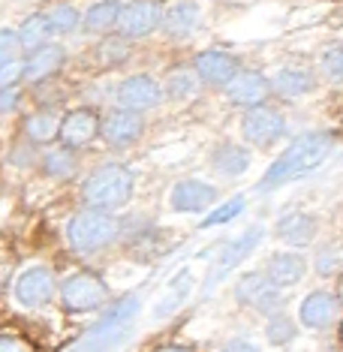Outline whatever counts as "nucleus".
<instances>
[{"mask_svg":"<svg viewBox=\"0 0 343 352\" xmlns=\"http://www.w3.org/2000/svg\"><path fill=\"white\" fill-rule=\"evenodd\" d=\"M331 145H334L331 135H325V133L298 135V139L268 166V172L262 175V181H259V190L262 193H271V190H277V187H283V184L301 178V175L313 172L316 166L331 154Z\"/></svg>","mask_w":343,"mask_h":352,"instance_id":"1","label":"nucleus"},{"mask_svg":"<svg viewBox=\"0 0 343 352\" xmlns=\"http://www.w3.org/2000/svg\"><path fill=\"white\" fill-rule=\"evenodd\" d=\"M135 316H139V298H135V295L118 301L115 307L87 331V338L78 343L76 352H115L118 346H124V343L130 340Z\"/></svg>","mask_w":343,"mask_h":352,"instance_id":"2","label":"nucleus"},{"mask_svg":"<svg viewBox=\"0 0 343 352\" xmlns=\"http://www.w3.org/2000/svg\"><path fill=\"white\" fill-rule=\"evenodd\" d=\"M135 187V178L124 166H102V169L91 172L87 181L82 184V196L93 211H111L130 202Z\"/></svg>","mask_w":343,"mask_h":352,"instance_id":"3","label":"nucleus"},{"mask_svg":"<svg viewBox=\"0 0 343 352\" xmlns=\"http://www.w3.org/2000/svg\"><path fill=\"white\" fill-rule=\"evenodd\" d=\"M118 235V220L109 211H78L67 226L69 247L78 253H97L106 244L115 241Z\"/></svg>","mask_w":343,"mask_h":352,"instance_id":"4","label":"nucleus"},{"mask_svg":"<svg viewBox=\"0 0 343 352\" xmlns=\"http://www.w3.org/2000/svg\"><path fill=\"white\" fill-rule=\"evenodd\" d=\"M106 298H109L106 283H102L97 274H87V271H82V274H73L67 283L60 286V304L67 310H73V314L100 307Z\"/></svg>","mask_w":343,"mask_h":352,"instance_id":"5","label":"nucleus"},{"mask_svg":"<svg viewBox=\"0 0 343 352\" xmlns=\"http://www.w3.org/2000/svg\"><path fill=\"white\" fill-rule=\"evenodd\" d=\"M235 298L241 301L244 307L259 310V314H277V307L283 304L280 286L268 274H244L235 283Z\"/></svg>","mask_w":343,"mask_h":352,"instance_id":"6","label":"nucleus"},{"mask_svg":"<svg viewBox=\"0 0 343 352\" xmlns=\"http://www.w3.org/2000/svg\"><path fill=\"white\" fill-rule=\"evenodd\" d=\"M163 15L166 12L157 0H135V3H126L121 10L118 30H121V36H126V39H142L163 25Z\"/></svg>","mask_w":343,"mask_h":352,"instance_id":"7","label":"nucleus"},{"mask_svg":"<svg viewBox=\"0 0 343 352\" xmlns=\"http://www.w3.org/2000/svg\"><path fill=\"white\" fill-rule=\"evenodd\" d=\"M259 241H262V226H253V229H247L241 238H235L232 244L223 247V253L217 256V262H214V268H211V277H208V283H205V289L217 286L220 280L229 274V271L241 265L247 256H250L259 247Z\"/></svg>","mask_w":343,"mask_h":352,"instance_id":"8","label":"nucleus"},{"mask_svg":"<svg viewBox=\"0 0 343 352\" xmlns=\"http://www.w3.org/2000/svg\"><path fill=\"white\" fill-rule=\"evenodd\" d=\"M241 133L247 135V142H253L256 148H265V145L277 142L286 133V121H283V115H277L274 109L256 106V109H250L244 115Z\"/></svg>","mask_w":343,"mask_h":352,"instance_id":"9","label":"nucleus"},{"mask_svg":"<svg viewBox=\"0 0 343 352\" xmlns=\"http://www.w3.org/2000/svg\"><path fill=\"white\" fill-rule=\"evenodd\" d=\"M102 133V121L97 118V111H91V109H76V111H69L67 118L60 121V133H58V139H60V145L63 148H82V145H91L93 139Z\"/></svg>","mask_w":343,"mask_h":352,"instance_id":"10","label":"nucleus"},{"mask_svg":"<svg viewBox=\"0 0 343 352\" xmlns=\"http://www.w3.org/2000/svg\"><path fill=\"white\" fill-rule=\"evenodd\" d=\"M54 295V277L49 268H27L25 274L15 280V298H19L21 307H43L49 304Z\"/></svg>","mask_w":343,"mask_h":352,"instance_id":"11","label":"nucleus"},{"mask_svg":"<svg viewBox=\"0 0 343 352\" xmlns=\"http://www.w3.org/2000/svg\"><path fill=\"white\" fill-rule=\"evenodd\" d=\"M340 316V298L331 292H310L305 301H301L298 307V319L305 328H313V331H322V328H329L334 319Z\"/></svg>","mask_w":343,"mask_h":352,"instance_id":"12","label":"nucleus"},{"mask_svg":"<svg viewBox=\"0 0 343 352\" xmlns=\"http://www.w3.org/2000/svg\"><path fill=\"white\" fill-rule=\"evenodd\" d=\"M159 97H163V91H159V85L151 76H130L121 82V87H118V102L130 111L154 109L159 102Z\"/></svg>","mask_w":343,"mask_h":352,"instance_id":"13","label":"nucleus"},{"mask_svg":"<svg viewBox=\"0 0 343 352\" xmlns=\"http://www.w3.org/2000/svg\"><path fill=\"white\" fill-rule=\"evenodd\" d=\"M100 135L109 142L111 148L133 145V142L142 135V118H139V111H130V109L111 111V115L102 118V133Z\"/></svg>","mask_w":343,"mask_h":352,"instance_id":"14","label":"nucleus"},{"mask_svg":"<svg viewBox=\"0 0 343 352\" xmlns=\"http://www.w3.org/2000/svg\"><path fill=\"white\" fill-rule=\"evenodd\" d=\"M217 202V190L211 184L199 181V178H184L175 184L172 190V208L175 211H208Z\"/></svg>","mask_w":343,"mask_h":352,"instance_id":"15","label":"nucleus"},{"mask_svg":"<svg viewBox=\"0 0 343 352\" xmlns=\"http://www.w3.org/2000/svg\"><path fill=\"white\" fill-rule=\"evenodd\" d=\"M268 94H271V82L259 73H238L226 85V97L238 102V106H250V109L262 106L268 100Z\"/></svg>","mask_w":343,"mask_h":352,"instance_id":"16","label":"nucleus"},{"mask_svg":"<svg viewBox=\"0 0 343 352\" xmlns=\"http://www.w3.org/2000/svg\"><path fill=\"white\" fill-rule=\"evenodd\" d=\"M235 69H238V63H235V58H229L226 52L211 49V52L196 54V73H199L202 82H208V85H223L226 87L238 76Z\"/></svg>","mask_w":343,"mask_h":352,"instance_id":"17","label":"nucleus"},{"mask_svg":"<svg viewBox=\"0 0 343 352\" xmlns=\"http://www.w3.org/2000/svg\"><path fill=\"white\" fill-rule=\"evenodd\" d=\"M265 274L274 280L280 289H283V286H295L301 277L307 274V259L301 253H274L268 259Z\"/></svg>","mask_w":343,"mask_h":352,"instance_id":"18","label":"nucleus"},{"mask_svg":"<svg viewBox=\"0 0 343 352\" xmlns=\"http://www.w3.org/2000/svg\"><path fill=\"white\" fill-rule=\"evenodd\" d=\"M63 60H67V54H63L60 45H43V49L30 52L27 60H25V78L30 82H43V78L54 76L58 69L63 67Z\"/></svg>","mask_w":343,"mask_h":352,"instance_id":"19","label":"nucleus"},{"mask_svg":"<svg viewBox=\"0 0 343 352\" xmlns=\"http://www.w3.org/2000/svg\"><path fill=\"white\" fill-rule=\"evenodd\" d=\"M277 238H283V241L292 247H305L316 238V220L301 211L286 214V217L277 220Z\"/></svg>","mask_w":343,"mask_h":352,"instance_id":"20","label":"nucleus"},{"mask_svg":"<svg viewBox=\"0 0 343 352\" xmlns=\"http://www.w3.org/2000/svg\"><path fill=\"white\" fill-rule=\"evenodd\" d=\"M196 25H199V6L190 3V0H181V3L169 6L163 15V30H166V36H172V39L190 36L196 30Z\"/></svg>","mask_w":343,"mask_h":352,"instance_id":"21","label":"nucleus"},{"mask_svg":"<svg viewBox=\"0 0 343 352\" xmlns=\"http://www.w3.org/2000/svg\"><path fill=\"white\" fill-rule=\"evenodd\" d=\"M121 10H124V6L118 3V0H100V3H93L91 10L85 12L82 25H85L87 34H106V30L118 28Z\"/></svg>","mask_w":343,"mask_h":352,"instance_id":"22","label":"nucleus"},{"mask_svg":"<svg viewBox=\"0 0 343 352\" xmlns=\"http://www.w3.org/2000/svg\"><path fill=\"white\" fill-rule=\"evenodd\" d=\"M271 91L280 94V97L292 100V97H301V94L313 91V76L307 73V69H280V73L274 76V82H271Z\"/></svg>","mask_w":343,"mask_h":352,"instance_id":"23","label":"nucleus"},{"mask_svg":"<svg viewBox=\"0 0 343 352\" xmlns=\"http://www.w3.org/2000/svg\"><path fill=\"white\" fill-rule=\"evenodd\" d=\"M214 169L229 175V178H235V175H241L250 169V154L241 148V145H232V142H226V145H220L214 151Z\"/></svg>","mask_w":343,"mask_h":352,"instance_id":"24","label":"nucleus"},{"mask_svg":"<svg viewBox=\"0 0 343 352\" xmlns=\"http://www.w3.org/2000/svg\"><path fill=\"white\" fill-rule=\"evenodd\" d=\"M19 36H21V45H25V49L36 52V49H43V45H49L54 30L49 25V19H45V12H36V15H30L25 25H21Z\"/></svg>","mask_w":343,"mask_h":352,"instance_id":"25","label":"nucleus"},{"mask_svg":"<svg viewBox=\"0 0 343 352\" xmlns=\"http://www.w3.org/2000/svg\"><path fill=\"white\" fill-rule=\"evenodd\" d=\"M60 121H63V118H54L52 111H36V115H30L27 121H25V133H27L30 142H36V145H45V142L58 139Z\"/></svg>","mask_w":343,"mask_h":352,"instance_id":"26","label":"nucleus"},{"mask_svg":"<svg viewBox=\"0 0 343 352\" xmlns=\"http://www.w3.org/2000/svg\"><path fill=\"white\" fill-rule=\"evenodd\" d=\"M43 169L52 175V178H69V175L76 172V157L69 148H54L49 154L43 157Z\"/></svg>","mask_w":343,"mask_h":352,"instance_id":"27","label":"nucleus"},{"mask_svg":"<svg viewBox=\"0 0 343 352\" xmlns=\"http://www.w3.org/2000/svg\"><path fill=\"white\" fill-rule=\"evenodd\" d=\"M45 19H49L54 36H58V34H69V30H76L78 21H82V15H78V10L73 3H58V6H52V10L45 12Z\"/></svg>","mask_w":343,"mask_h":352,"instance_id":"28","label":"nucleus"},{"mask_svg":"<svg viewBox=\"0 0 343 352\" xmlns=\"http://www.w3.org/2000/svg\"><path fill=\"white\" fill-rule=\"evenodd\" d=\"M190 286H193V280H190V274L184 271V274H181V277L172 283L169 295H166V298L157 304V310H154V314H157V316H169V314H175V310H178L181 304H184V298L190 295Z\"/></svg>","mask_w":343,"mask_h":352,"instance_id":"29","label":"nucleus"},{"mask_svg":"<svg viewBox=\"0 0 343 352\" xmlns=\"http://www.w3.org/2000/svg\"><path fill=\"white\" fill-rule=\"evenodd\" d=\"M265 334H268V340L274 343V346H286V343L295 340L298 328H295V322L286 314H271L268 325H265Z\"/></svg>","mask_w":343,"mask_h":352,"instance_id":"30","label":"nucleus"},{"mask_svg":"<svg viewBox=\"0 0 343 352\" xmlns=\"http://www.w3.org/2000/svg\"><path fill=\"white\" fill-rule=\"evenodd\" d=\"M166 94H169L172 100H184L190 97V94L196 91V76L190 73V69H175V73H169V78H166Z\"/></svg>","mask_w":343,"mask_h":352,"instance_id":"31","label":"nucleus"},{"mask_svg":"<svg viewBox=\"0 0 343 352\" xmlns=\"http://www.w3.org/2000/svg\"><path fill=\"white\" fill-rule=\"evenodd\" d=\"M244 196H235V199H229V202H223L220 208H214V211H208V217L202 220V229H208V226H223V223H229V220H235L238 214L244 211Z\"/></svg>","mask_w":343,"mask_h":352,"instance_id":"32","label":"nucleus"},{"mask_svg":"<svg viewBox=\"0 0 343 352\" xmlns=\"http://www.w3.org/2000/svg\"><path fill=\"white\" fill-rule=\"evenodd\" d=\"M322 73L329 82H343V45H334L322 54Z\"/></svg>","mask_w":343,"mask_h":352,"instance_id":"33","label":"nucleus"},{"mask_svg":"<svg viewBox=\"0 0 343 352\" xmlns=\"http://www.w3.org/2000/svg\"><path fill=\"white\" fill-rule=\"evenodd\" d=\"M21 45V36L15 34L10 28H0V67H6V63L15 60V52H19Z\"/></svg>","mask_w":343,"mask_h":352,"instance_id":"34","label":"nucleus"},{"mask_svg":"<svg viewBox=\"0 0 343 352\" xmlns=\"http://www.w3.org/2000/svg\"><path fill=\"white\" fill-rule=\"evenodd\" d=\"M21 78H25V60H12L0 67V91H15Z\"/></svg>","mask_w":343,"mask_h":352,"instance_id":"35","label":"nucleus"},{"mask_svg":"<svg viewBox=\"0 0 343 352\" xmlns=\"http://www.w3.org/2000/svg\"><path fill=\"white\" fill-rule=\"evenodd\" d=\"M343 268V256H340V250H329V247H325L322 253H319V259H316V271L322 277H329V274H338V271Z\"/></svg>","mask_w":343,"mask_h":352,"instance_id":"36","label":"nucleus"},{"mask_svg":"<svg viewBox=\"0 0 343 352\" xmlns=\"http://www.w3.org/2000/svg\"><path fill=\"white\" fill-rule=\"evenodd\" d=\"M0 352H34L30 343H25L21 338H10V334H0Z\"/></svg>","mask_w":343,"mask_h":352,"instance_id":"37","label":"nucleus"},{"mask_svg":"<svg viewBox=\"0 0 343 352\" xmlns=\"http://www.w3.org/2000/svg\"><path fill=\"white\" fill-rule=\"evenodd\" d=\"M102 58H106L109 63H111V67H115V63H121L124 58H126V49H124V45H121V49H111V39H109V43L106 45H102Z\"/></svg>","mask_w":343,"mask_h":352,"instance_id":"38","label":"nucleus"},{"mask_svg":"<svg viewBox=\"0 0 343 352\" xmlns=\"http://www.w3.org/2000/svg\"><path fill=\"white\" fill-rule=\"evenodd\" d=\"M223 352H262V349L250 340H229L226 346H223Z\"/></svg>","mask_w":343,"mask_h":352,"instance_id":"39","label":"nucleus"},{"mask_svg":"<svg viewBox=\"0 0 343 352\" xmlns=\"http://www.w3.org/2000/svg\"><path fill=\"white\" fill-rule=\"evenodd\" d=\"M15 102H19V94H15V91H0V111L12 109Z\"/></svg>","mask_w":343,"mask_h":352,"instance_id":"40","label":"nucleus"},{"mask_svg":"<svg viewBox=\"0 0 343 352\" xmlns=\"http://www.w3.org/2000/svg\"><path fill=\"white\" fill-rule=\"evenodd\" d=\"M157 352H193L190 346H163V349H157Z\"/></svg>","mask_w":343,"mask_h":352,"instance_id":"41","label":"nucleus"},{"mask_svg":"<svg viewBox=\"0 0 343 352\" xmlns=\"http://www.w3.org/2000/svg\"><path fill=\"white\" fill-rule=\"evenodd\" d=\"M338 298H340V304H343V280H340V289H338Z\"/></svg>","mask_w":343,"mask_h":352,"instance_id":"42","label":"nucleus"},{"mask_svg":"<svg viewBox=\"0 0 343 352\" xmlns=\"http://www.w3.org/2000/svg\"><path fill=\"white\" fill-rule=\"evenodd\" d=\"M340 343H343V322H340Z\"/></svg>","mask_w":343,"mask_h":352,"instance_id":"43","label":"nucleus"}]
</instances>
